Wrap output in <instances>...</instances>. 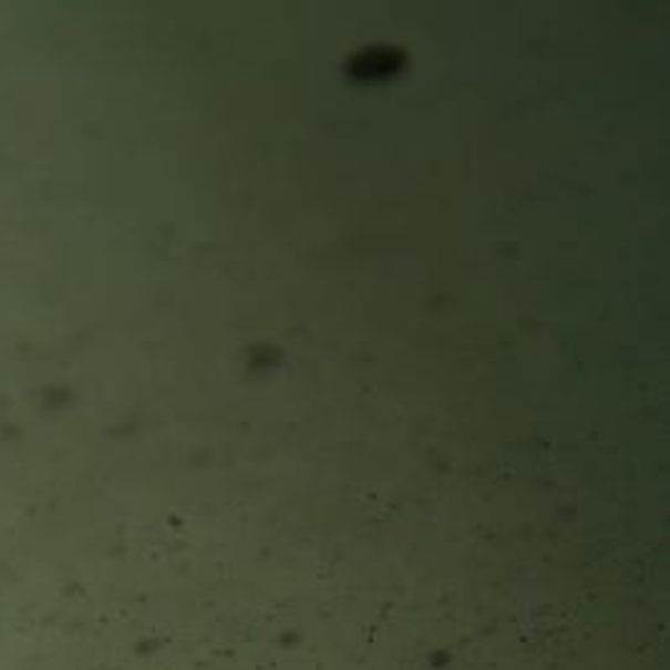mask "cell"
Instances as JSON below:
<instances>
[{
    "instance_id": "cell-1",
    "label": "cell",
    "mask_w": 670,
    "mask_h": 670,
    "mask_svg": "<svg viewBox=\"0 0 670 670\" xmlns=\"http://www.w3.org/2000/svg\"><path fill=\"white\" fill-rule=\"evenodd\" d=\"M79 41H81V13H79ZM79 61H83V53L79 51Z\"/></svg>"
}]
</instances>
